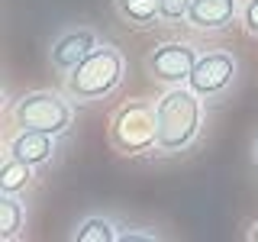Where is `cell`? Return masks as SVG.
I'll use <instances>...</instances> for the list:
<instances>
[{
    "instance_id": "cell-1",
    "label": "cell",
    "mask_w": 258,
    "mask_h": 242,
    "mask_svg": "<svg viewBox=\"0 0 258 242\" xmlns=\"http://www.w3.org/2000/svg\"><path fill=\"white\" fill-rule=\"evenodd\" d=\"M200 94L187 84H174L158 100V149L161 152H181L197 139L200 133Z\"/></svg>"
},
{
    "instance_id": "cell-2",
    "label": "cell",
    "mask_w": 258,
    "mask_h": 242,
    "mask_svg": "<svg viewBox=\"0 0 258 242\" xmlns=\"http://www.w3.org/2000/svg\"><path fill=\"white\" fill-rule=\"evenodd\" d=\"M123 81V55L113 45H97L87 58H81L68 75V94L75 100H100L110 97Z\"/></svg>"
},
{
    "instance_id": "cell-3",
    "label": "cell",
    "mask_w": 258,
    "mask_h": 242,
    "mask_svg": "<svg viewBox=\"0 0 258 242\" xmlns=\"http://www.w3.org/2000/svg\"><path fill=\"white\" fill-rule=\"evenodd\" d=\"M110 139L126 155H142V152L158 145V107L149 100H129L113 113Z\"/></svg>"
},
{
    "instance_id": "cell-4",
    "label": "cell",
    "mask_w": 258,
    "mask_h": 242,
    "mask_svg": "<svg viewBox=\"0 0 258 242\" xmlns=\"http://www.w3.org/2000/svg\"><path fill=\"white\" fill-rule=\"evenodd\" d=\"M13 123L20 129H39V133L61 136L71 126V107L58 94H48V91L26 94L13 107Z\"/></svg>"
},
{
    "instance_id": "cell-5",
    "label": "cell",
    "mask_w": 258,
    "mask_h": 242,
    "mask_svg": "<svg viewBox=\"0 0 258 242\" xmlns=\"http://www.w3.org/2000/svg\"><path fill=\"white\" fill-rule=\"evenodd\" d=\"M149 71L152 78L165 81V84H187L197 65V52L187 42H165L149 55Z\"/></svg>"
},
{
    "instance_id": "cell-6",
    "label": "cell",
    "mask_w": 258,
    "mask_h": 242,
    "mask_svg": "<svg viewBox=\"0 0 258 242\" xmlns=\"http://www.w3.org/2000/svg\"><path fill=\"white\" fill-rule=\"evenodd\" d=\"M232 81H236V58L226 55V52H210L204 58H197L187 84L200 97H216V94H223Z\"/></svg>"
},
{
    "instance_id": "cell-7",
    "label": "cell",
    "mask_w": 258,
    "mask_h": 242,
    "mask_svg": "<svg viewBox=\"0 0 258 242\" xmlns=\"http://www.w3.org/2000/svg\"><path fill=\"white\" fill-rule=\"evenodd\" d=\"M55 136L52 133H39V129H20V133L10 139V155L26 161V165H45L55 152Z\"/></svg>"
},
{
    "instance_id": "cell-8",
    "label": "cell",
    "mask_w": 258,
    "mask_h": 242,
    "mask_svg": "<svg viewBox=\"0 0 258 242\" xmlns=\"http://www.w3.org/2000/svg\"><path fill=\"white\" fill-rule=\"evenodd\" d=\"M239 13V0H194L187 23L197 29H223Z\"/></svg>"
},
{
    "instance_id": "cell-9",
    "label": "cell",
    "mask_w": 258,
    "mask_h": 242,
    "mask_svg": "<svg viewBox=\"0 0 258 242\" xmlns=\"http://www.w3.org/2000/svg\"><path fill=\"white\" fill-rule=\"evenodd\" d=\"M97 48V39H94V32H87V29H78V32H68L64 39H58L52 48V65L55 68H64V71H71L81 58H87Z\"/></svg>"
},
{
    "instance_id": "cell-10",
    "label": "cell",
    "mask_w": 258,
    "mask_h": 242,
    "mask_svg": "<svg viewBox=\"0 0 258 242\" xmlns=\"http://www.w3.org/2000/svg\"><path fill=\"white\" fill-rule=\"evenodd\" d=\"M29 177H32V165H26V161H20L13 155H7V161L0 165V191H4V194H16V191H23L29 184Z\"/></svg>"
},
{
    "instance_id": "cell-11",
    "label": "cell",
    "mask_w": 258,
    "mask_h": 242,
    "mask_svg": "<svg viewBox=\"0 0 258 242\" xmlns=\"http://www.w3.org/2000/svg\"><path fill=\"white\" fill-rule=\"evenodd\" d=\"M23 220H26V210L23 204L13 197V194H4L0 197V239H13L16 232L23 229Z\"/></svg>"
},
{
    "instance_id": "cell-12",
    "label": "cell",
    "mask_w": 258,
    "mask_h": 242,
    "mask_svg": "<svg viewBox=\"0 0 258 242\" xmlns=\"http://www.w3.org/2000/svg\"><path fill=\"white\" fill-rule=\"evenodd\" d=\"M116 10H119V16H126L129 23L145 26V23H152L158 16L161 0H116Z\"/></svg>"
},
{
    "instance_id": "cell-13",
    "label": "cell",
    "mask_w": 258,
    "mask_h": 242,
    "mask_svg": "<svg viewBox=\"0 0 258 242\" xmlns=\"http://www.w3.org/2000/svg\"><path fill=\"white\" fill-rule=\"evenodd\" d=\"M75 239H78V242H116L119 232L113 229L110 220H87V223L75 232Z\"/></svg>"
},
{
    "instance_id": "cell-14",
    "label": "cell",
    "mask_w": 258,
    "mask_h": 242,
    "mask_svg": "<svg viewBox=\"0 0 258 242\" xmlns=\"http://www.w3.org/2000/svg\"><path fill=\"white\" fill-rule=\"evenodd\" d=\"M190 4H194V0H161L158 16H165V20H187Z\"/></svg>"
},
{
    "instance_id": "cell-15",
    "label": "cell",
    "mask_w": 258,
    "mask_h": 242,
    "mask_svg": "<svg viewBox=\"0 0 258 242\" xmlns=\"http://www.w3.org/2000/svg\"><path fill=\"white\" fill-rule=\"evenodd\" d=\"M242 26H245L252 36H258V0H248L245 10H242Z\"/></svg>"
},
{
    "instance_id": "cell-16",
    "label": "cell",
    "mask_w": 258,
    "mask_h": 242,
    "mask_svg": "<svg viewBox=\"0 0 258 242\" xmlns=\"http://www.w3.org/2000/svg\"><path fill=\"white\" fill-rule=\"evenodd\" d=\"M119 239L123 242H139V239H145V242H152V239H158V232H142V229H133V232H119Z\"/></svg>"
},
{
    "instance_id": "cell-17",
    "label": "cell",
    "mask_w": 258,
    "mask_h": 242,
    "mask_svg": "<svg viewBox=\"0 0 258 242\" xmlns=\"http://www.w3.org/2000/svg\"><path fill=\"white\" fill-rule=\"evenodd\" d=\"M248 239H252V242H258V223L252 226V229H248Z\"/></svg>"
},
{
    "instance_id": "cell-18",
    "label": "cell",
    "mask_w": 258,
    "mask_h": 242,
    "mask_svg": "<svg viewBox=\"0 0 258 242\" xmlns=\"http://www.w3.org/2000/svg\"><path fill=\"white\" fill-rule=\"evenodd\" d=\"M255 161H258V142H255Z\"/></svg>"
}]
</instances>
